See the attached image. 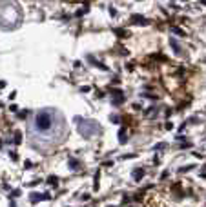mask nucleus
Masks as SVG:
<instances>
[{
	"instance_id": "6",
	"label": "nucleus",
	"mask_w": 206,
	"mask_h": 207,
	"mask_svg": "<svg viewBox=\"0 0 206 207\" xmlns=\"http://www.w3.org/2000/svg\"><path fill=\"white\" fill-rule=\"evenodd\" d=\"M170 47L175 51V55H179V56H181V55H184V49H182V45L177 42V38H173V37L170 38Z\"/></svg>"
},
{
	"instance_id": "17",
	"label": "nucleus",
	"mask_w": 206,
	"mask_h": 207,
	"mask_svg": "<svg viewBox=\"0 0 206 207\" xmlns=\"http://www.w3.org/2000/svg\"><path fill=\"white\" fill-rule=\"evenodd\" d=\"M192 169H195V165H182V167H179V173H188V171H192Z\"/></svg>"
},
{
	"instance_id": "7",
	"label": "nucleus",
	"mask_w": 206,
	"mask_h": 207,
	"mask_svg": "<svg viewBox=\"0 0 206 207\" xmlns=\"http://www.w3.org/2000/svg\"><path fill=\"white\" fill-rule=\"evenodd\" d=\"M146 174V171L142 169V167H135L133 169V173H131V176H133V180L135 182H139V180H142V176Z\"/></svg>"
},
{
	"instance_id": "25",
	"label": "nucleus",
	"mask_w": 206,
	"mask_h": 207,
	"mask_svg": "<svg viewBox=\"0 0 206 207\" xmlns=\"http://www.w3.org/2000/svg\"><path fill=\"white\" fill-rule=\"evenodd\" d=\"M164 129H166V131H171V129H173V124H171V122H166Z\"/></svg>"
},
{
	"instance_id": "4",
	"label": "nucleus",
	"mask_w": 206,
	"mask_h": 207,
	"mask_svg": "<svg viewBox=\"0 0 206 207\" xmlns=\"http://www.w3.org/2000/svg\"><path fill=\"white\" fill-rule=\"evenodd\" d=\"M129 22L135 24V26H150V24H151V22H150L146 16H142V15H131V16H129Z\"/></svg>"
},
{
	"instance_id": "31",
	"label": "nucleus",
	"mask_w": 206,
	"mask_h": 207,
	"mask_svg": "<svg viewBox=\"0 0 206 207\" xmlns=\"http://www.w3.org/2000/svg\"><path fill=\"white\" fill-rule=\"evenodd\" d=\"M6 84H7L6 80H0V89H4V87H6Z\"/></svg>"
},
{
	"instance_id": "3",
	"label": "nucleus",
	"mask_w": 206,
	"mask_h": 207,
	"mask_svg": "<svg viewBox=\"0 0 206 207\" xmlns=\"http://www.w3.org/2000/svg\"><path fill=\"white\" fill-rule=\"evenodd\" d=\"M75 124H79V133H80V136L82 138H91V136H95V134H100V125L97 124L95 120H86L82 116H75Z\"/></svg>"
},
{
	"instance_id": "28",
	"label": "nucleus",
	"mask_w": 206,
	"mask_h": 207,
	"mask_svg": "<svg viewBox=\"0 0 206 207\" xmlns=\"http://www.w3.org/2000/svg\"><path fill=\"white\" fill-rule=\"evenodd\" d=\"M135 156H137V155H124L121 158H122V160H128V158H135Z\"/></svg>"
},
{
	"instance_id": "15",
	"label": "nucleus",
	"mask_w": 206,
	"mask_h": 207,
	"mask_svg": "<svg viewBox=\"0 0 206 207\" xmlns=\"http://www.w3.org/2000/svg\"><path fill=\"white\" fill-rule=\"evenodd\" d=\"M111 96H115V98H124V93L121 89H111Z\"/></svg>"
},
{
	"instance_id": "20",
	"label": "nucleus",
	"mask_w": 206,
	"mask_h": 207,
	"mask_svg": "<svg viewBox=\"0 0 206 207\" xmlns=\"http://www.w3.org/2000/svg\"><path fill=\"white\" fill-rule=\"evenodd\" d=\"M110 120H111L113 124H119V122H121V118H119L117 115H110Z\"/></svg>"
},
{
	"instance_id": "10",
	"label": "nucleus",
	"mask_w": 206,
	"mask_h": 207,
	"mask_svg": "<svg viewBox=\"0 0 206 207\" xmlns=\"http://www.w3.org/2000/svg\"><path fill=\"white\" fill-rule=\"evenodd\" d=\"M170 31H171L173 35H179V37H186V31H184V29H181V27H177V26H170Z\"/></svg>"
},
{
	"instance_id": "1",
	"label": "nucleus",
	"mask_w": 206,
	"mask_h": 207,
	"mask_svg": "<svg viewBox=\"0 0 206 207\" xmlns=\"http://www.w3.org/2000/svg\"><path fill=\"white\" fill-rule=\"evenodd\" d=\"M66 136V120L60 111L46 107L35 113L33 120L29 122V138L33 147L42 149L47 145L58 144Z\"/></svg>"
},
{
	"instance_id": "21",
	"label": "nucleus",
	"mask_w": 206,
	"mask_h": 207,
	"mask_svg": "<svg viewBox=\"0 0 206 207\" xmlns=\"http://www.w3.org/2000/svg\"><path fill=\"white\" fill-rule=\"evenodd\" d=\"M28 115H29V111H22V113H18V115H17V116H18V118H20V120H24V118H26V116H28Z\"/></svg>"
},
{
	"instance_id": "27",
	"label": "nucleus",
	"mask_w": 206,
	"mask_h": 207,
	"mask_svg": "<svg viewBox=\"0 0 206 207\" xmlns=\"http://www.w3.org/2000/svg\"><path fill=\"white\" fill-rule=\"evenodd\" d=\"M110 15H111V16H117V9H115V7H110Z\"/></svg>"
},
{
	"instance_id": "14",
	"label": "nucleus",
	"mask_w": 206,
	"mask_h": 207,
	"mask_svg": "<svg viewBox=\"0 0 206 207\" xmlns=\"http://www.w3.org/2000/svg\"><path fill=\"white\" fill-rule=\"evenodd\" d=\"M47 184H49V185H53V187H57V185H58V178H57L55 174H51V176L47 178Z\"/></svg>"
},
{
	"instance_id": "16",
	"label": "nucleus",
	"mask_w": 206,
	"mask_h": 207,
	"mask_svg": "<svg viewBox=\"0 0 206 207\" xmlns=\"http://www.w3.org/2000/svg\"><path fill=\"white\" fill-rule=\"evenodd\" d=\"M168 145H166V142H159V144H155L153 145V151H162V149H166Z\"/></svg>"
},
{
	"instance_id": "5",
	"label": "nucleus",
	"mask_w": 206,
	"mask_h": 207,
	"mask_svg": "<svg viewBox=\"0 0 206 207\" xmlns=\"http://www.w3.org/2000/svg\"><path fill=\"white\" fill-rule=\"evenodd\" d=\"M86 58H88V62H89L91 66H95V67H99L100 71H108V69H110V67L106 66V64H102V62H99V60H97V58H95L93 55H88Z\"/></svg>"
},
{
	"instance_id": "29",
	"label": "nucleus",
	"mask_w": 206,
	"mask_h": 207,
	"mask_svg": "<svg viewBox=\"0 0 206 207\" xmlns=\"http://www.w3.org/2000/svg\"><path fill=\"white\" fill-rule=\"evenodd\" d=\"M86 13H88V9H80V11H77V16H82Z\"/></svg>"
},
{
	"instance_id": "26",
	"label": "nucleus",
	"mask_w": 206,
	"mask_h": 207,
	"mask_svg": "<svg viewBox=\"0 0 206 207\" xmlns=\"http://www.w3.org/2000/svg\"><path fill=\"white\" fill-rule=\"evenodd\" d=\"M168 176H170V171H164V173H162V174H161V180H166V178H168Z\"/></svg>"
},
{
	"instance_id": "30",
	"label": "nucleus",
	"mask_w": 206,
	"mask_h": 207,
	"mask_svg": "<svg viewBox=\"0 0 206 207\" xmlns=\"http://www.w3.org/2000/svg\"><path fill=\"white\" fill-rule=\"evenodd\" d=\"M80 91H82V93H88V91H89V87H88V85H84V87H80Z\"/></svg>"
},
{
	"instance_id": "8",
	"label": "nucleus",
	"mask_w": 206,
	"mask_h": 207,
	"mask_svg": "<svg viewBox=\"0 0 206 207\" xmlns=\"http://www.w3.org/2000/svg\"><path fill=\"white\" fill-rule=\"evenodd\" d=\"M68 165H69V169H71V171H77V169L80 167V164H79V160H77V158L69 156V160H68Z\"/></svg>"
},
{
	"instance_id": "12",
	"label": "nucleus",
	"mask_w": 206,
	"mask_h": 207,
	"mask_svg": "<svg viewBox=\"0 0 206 207\" xmlns=\"http://www.w3.org/2000/svg\"><path fill=\"white\" fill-rule=\"evenodd\" d=\"M99 180H100V171L95 173V178H93V191H99Z\"/></svg>"
},
{
	"instance_id": "13",
	"label": "nucleus",
	"mask_w": 206,
	"mask_h": 207,
	"mask_svg": "<svg viewBox=\"0 0 206 207\" xmlns=\"http://www.w3.org/2000/svg\"><path fill=\"white\" fill-rule=\"evenodd\" d=\"M113 33H115L117 37H121V38H122V37H129V33H128V31H124V29H119V27H115V29H113Z\"/></svg>"
},
{
	"instance_id": "11",
	"label": "nucleus",
	"mask_w": 206,
	"mask_h": 207,
	"mask_svg": "<svg viewBox=\"0 0 206 207\" xmlns=\"http://www.w3.org/2000/svg\"><path fill=\"white\" fill-rule=\"evenodd\" d=\"M119 142H121V144H126V142H128V134H126V127H121V129H119Z\"/></svg>"
},
{
	"instance_id": "19",
	"label": "nucleus",
	"mask_w": 206,
	"mask_h": 207,
	"mask_svg": "<svg viewBox=\"0 0 206 207\" xmlns=\"http://www.w3.org/2000/svg\"><path fill=\"white\" fill-rule=\"evenodd\" d=\"M184 122H186V124H199L201 120H199L197 116H192V118H188V120H184Z\"/></svg>"
},
{
	"instance_id": "24",
	"label": "nucleus",
	"mask_w": 206,
	"mask_h": 207,
	"mask_svg": "<svg viewBox=\"0 0 206 207\" xmlns=\"http://www.w3.org/2000/svg\"><path fill=\"white\" fill-rule=\"evenodd\" d=\"M9 156H11V160H15V162L18 160V155H17L15 151H11V153H9Z\"/></svg>"
},
{
	"instance_id": "22",
	"label": "nucleus",
	"mask_w": 206,
	"mask_h": 207,
	"mask_svg": "<svg viewBox=\"0 0 206 207\" xmlns=\"http://www.w3.org/2000/svg\"><path fill=\"white\" fill-rule=\"evenodd\" d=\"M18 194H20V189H15V191H11V194H9V198L13 200V198H15V196H18Z\"/></svg>"
},
{
	"instance_id": "2",
	"label": "nucleus",
	"mask_w": 206,
	"mask_h": 207,
	"mask_svg": "<svg viewBox=\"0 0 206 207\" xmlns=\"http://www.w3.org/2000/svg\"><path fill=\"white\" fill-rule=\"evenodd\" d=\"M22 22V11L13 0L0 2V27L2 29H15Z\"/></svg>"
},
{
	"instance_id": "9",
	"label": "nucleus",
	"mask_w": 206,
	"mask_h": 207,
	"mask_svg": "<svg viewBox=\"0 0 206 207\" xmlns=\"http://www.w3.org/2000/svg\"><path fill=\"white\" fill-rule=\"evenodd\" d=\"M40 200H44V194H39V193H31L29 194V202L31 204H39Z\"/></svg>"
},
{
	"instance_id": "32",
	"label": "nucleus",
	"mask_w": 206,
	"mask_h": 207,
	"mask_svg": "<svg viewBox=\"0 0 206 207\" xmlns=\"http://www.w3.org/2000/svg\"><path fill=\"white\" fill-rule=\"evenodd\" d=\"M108 207H115V205H108Z\"/></svg>"
},
{
	"instance_id": "23",
	"label": "nucleus",
	"mask_w": 206,
	"mask_h": 207,
	"mask_svg": "<svg viewBox=\"0 0 206 207\" xmlns=\"http://www.w3.org/2000/svg\"><path fill=\"white\" fill-rule=\"evenodd\" d=\"M24 167H26V169H31V167H33V162H31V160H26V162H24Z\"/></svg>"
},
{
	"instance_id": "18",
	"label": "nucleus",
	"mask_w": 206,
	"mask_h": 207,
	"mask_svg": "<svg viewBox=\"0 0 206 207\" xmlns=\"http://www.w3.org/2000/svg\"><path fill=\"white\" fill-rule=\"evenodd\" d=\"M15 144H20L22 142V133L20 131H15V140H13Z\"/></svg>"
}]
</instances>
